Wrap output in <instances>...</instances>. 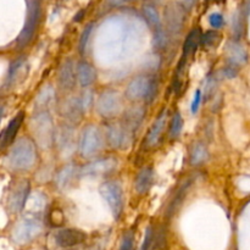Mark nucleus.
Here are the masks:
<instances>
[{
	"mask_svg": "<svg viewBox=\"0 0 250 250\" xmlns=\"http://www.w3.org/2000/svg\"><path fill=\"white\" fill-rule=\"evenodd\" d=\"M37 160V151L33 142L28 138H21L10 150L7 161L10 167L15 170H28Z\"/></svg>",
	"mask_w": 250,
	"mask_h": 250,
	"instance_id": "nucleus-1",
	"label": "nucleus"
},
{
	"mask_svg": "<svg viewBox=\"0 0 250 250\" xmlns=\"http://www.w3.org/2000/svg\"><path fill=\"white\" fill-rule=\"evenodd\" d=\"M158 81L146 76H138L131 81L126 90V95L131 100L153 102L158 94Z\"/></svg>",
	"mask_w": 250,
	"mask_h": 250,
	"instance_id": "nucleus-2",
	"label": "nucleus"
},
{
	"mask_svg": "<svg viewBox=\"0 0 250 250\" xmlns=\"http://www.w3.org/2000/svg\"><path fill=\"white\" fill-rule=\"evenodd\" d=\"M100 194L110 207L115 219H119L124 208V194H122L121 186L114 181L103 183L100 187Z\"/></svg>",
	"mask_w": 250,
	"mask_h": 250,
	"instance_id": "nucleus-3",
	"label": "nucleus"
},
{
	"mask_svg": "<svg viewBox=\"0 0 250 250\" xmlns=\"http://www.w3.org/2000/svg\"><path fill=\"white\" fill-rule=\"evenodd\" d=\"M103 139L99 129L88 126L83 129L80 139V151L83 156H92L102 149Z\"/></svg>",
	"mask_w": 250,
	"mask_h": 250,
	"instance_id": "nucleus-4",
	"label": "nucleus"
},
{
	"mask_svg": "<svg viewBox=\"0 0 250 250\" xmlns=\"http://www.w3.org/2000/svg\"><path fill=\"white\" fill-rule=\"evenodd\" d=\"M42 232L41 221L36 219H24L15 227L12 232V238L16 243L24 244L36 238Z\"/></svg>",
	"mask_w": 250,
	"mask_h": 250,
	"instance_id": "nucleus-5",
	"label": "nucleus"
},
{
	"mask_svg": "<svg viewBox=\"0 0 250 250\" xmlns=\"http://www.w3.org/2000/svg\"><path fill=\"white\" fill-rule=\"evenodd\" d=\"M132 131L126 125H111L107 128V141L114 148L125 149L131 144Z\"/></svg>",
	"mask_w": 250,
	"mask_h": 250,
	"instance_id": "nucleus-6",
	"label": "nucleus"
},
{
	"mask_svg": "<svg viewBox=\"0 0 250 250\" xmlns=\"http://www.w3.org/2000/svg\"><path fill=\"white\" fill-rule=\"evenodd\" d=\"M87 236L84 232L75 229H63L56 232L55 242L60 248H71L78 246L85 241Z\"/></svg>",
	"mask_w": 250,
	"mask_h": 250,
	"instance_id": "nucleus-7",
	"label": "nucleus"
},
{
	"mask_svg": "<svg viewBox=\"0 0 250 250\" xmlns=\"http://www.w3.org/2000/svg\"><path fill=\"white\" fill-rule=\"evenodd\" d=\"M39 15H41V9H39L38 4L34 1L31 2L28 19H27L26 24H24V28L22 29L21 34H20L19 45H26V44L31 41V38L34 34V31H36L37 28V24H38Z\"/></svg>",
	"mask_w": 250,
	"mask_h": 250,
	"instance_id": "nucleus-8",
	"label": "nucleus"
},
{
	"mask_svg": "<svg viewBox=\"0 0 250 250\" xmlns=\"http://www.w3.org/2000/svg\"><path fill=\"white\" fill-rule=\"evenodd\" d=\"M121 107V100L117 93L106 92L99 98L98 102V111L103 116H114L116 112L120 111Z\"/></svg>",
	"mask_w": 250,
	"mask_h": 250,
	"instance_id": "nucleus-9",
	"label": "nucleus"
},
{
	"mask_svg": "<svg viewBox=\"0 0 250 250\" xmlns=\"http://www.w3.org/2000/svg\"><path fill=\"white\" fill-rule=\"evenodd\" d=\"M165 19L168 32L172 34H180L185 21L182 9L178 5H170L165 11Z\"/></svg>",
	"mask_w": 250,
	"mask_h": 250,
	"instance_id": "nucleus-10",
	"label": "nucleus"
},
{
	"mask_svg": "<svg viewBox=\"0 0 250 250\" xmlns=\"http://www.w3.org/2000/svg\"><path fill=\"white\" fill-rule=\"evenodd\" d=\"M116 160L109 158V159H102V160L94 161L88 165L83 166L81 168L80 172L83 176H92V175H105V173L111 172L116 167Z\"/></svg>",
	"mask_w": 250,
	"mask_h": 250,
	"instance_id": "nucleus-11",
	"label": "nucleus"
},
{
	"mask_svg": "<svg viewBox=\"0 0 250 250\" xmlns=\"http://www.w3.org/2000/svg\"><path fill=\"white\" fill-rule=\"evenodd\" d=\"M34 133H36L38 141L43 144L49 143V137L51 136V119L48 114H38V116L33 121Z\"/></svg>",
	"mask_w": 250,
	"mask_h": 250,
	"instance_id": "nucleus-12",
	"label": "nucleus"
},
{
	"mask_svg": "<svg viewBox=\"0 0 250 250\" xmlns=\"http://www.w3.org/2000/svg\"><path fill=\"white\" fill-rule=\"evenodd\" d=\"M29 190H31V187H29L28 182L20 183L19 186L15 187V189L12 190L11 195L9 198L10 208H11L12 211L19 212L21 211L22 208L24 207L27 202V198H28Z\"/></svg>",
	"mask_w": 250,
	"mask_h": 250,
	"instance_id": "nucleus-13",
	"label": "nucleus"
},
{
	"mask_svg": "<svg viewBox=\"0 0 250 250\" xmlns=\"http://www.w3.org/2000/svg\"><path fill=\"white\" fill-rule=\"evenodd\" d=\"M167 112L163 111L160 115H159L158 119L155 120V122L153 124L151 128L149 129L148 136L146 138V143L148 146H155L156 144L160 141L161 136H163V132L165 129L166 125V119H167Z\"/></svg>",
	"mask_w": 250,
	"mask_h": 250,
	"instance_id": "nucleus-14",
	"label": "nucleus"
},
{
	"mask_svg": "<svg viewBox=\"0 0 250 250\" xmlns=\"http://www.w3.org/2000/svg\"><path fill=\"white\" fill-rule=\"evenodd\" d=\"M77 78V72L75 73V67H73L72 61H66L61 65L60 71H59V82L63 89H71L73 88Z\"/></svg>",
	"mask_w": 250,
	"mask_h": 250,
	"instance_id": "nucleus-15",
	"label": "nucleus"
},
{
	"mask_svg": "<svg viewBox=\"0 0 250 250\" xmlns=\"http://www.w3.org/2000/svg\"><path fill=\"white\" fill-rule=\"evenodd\" d=\"M23 119H24V114L21 111L11 120V122L9 124V126L6 127V129H5L4 133H2L1 148H5V146H9V144L14 141V138L16 137V134H17V132H19L20 127H21L22 122H23Z\"/></svg>",
	"mask_w": 250,
	"mask_h": 250,
	"instance_id": "nucleus-16",
	"label": "nucleus"
},
{
	"mask_svg": "<svg viewBox=\"0 0 250 250\" xmlns=\"http://www.w3.org/2000/svg\"><path fill=\"white\" fill-rule=\"evenodd\" d=\"M154 180V171L150 167H144L141 170L136 178V183H134V188L138 194L143 195L150 189L151 185H153Z\"/></svg>",
	"mask_w": 250,
	"mask_h": 250,
	"instance_id": "nucleus-17",
	"label": "nucleus"
},
{
	"mask_svg": "<svg viewBox=\"0 0 250 250\" xmlns=\"http://www.w3.org/2000/svg\"><path fill=\"white\" fill-rule=\"evenodd\" d=\"M77 80L82 87H88L93 84L97 80V72L90 63L81 62L77 66Z\"/></svg>",
	"mask_w": 250,
	"mask_h": 250,
	"instance_id": "nucleus-18",
	"label": "nucleus"
},
{
	"mask_svg": "<svg viewBox=\"0 0 250 250\" xmlns=\"http://www.w3.org/2000/svg\"><path fill=\"white\" fill-rule=\"evenodd\" d=\"M227 54H229V62L234 63V65L239 66V67H241V65L246 63L247 59H248L246 49L242 45H239L238 43H236V42L229 43Z\"/></svg>",
	"mask_w": 250,
	"mask_h": 250,
	"instance_id": "nucleus-19",
	"label": "nucleus"
},
{
	"mask_svg": "<svg viewBox=\"0 0 250 250\" xmlns=\"http://www.w3.org/2000/svg\"><path fill=\"white\" fill-rule=\"evenodd\" d=\"M199 44H202V34H200V31L199 29H192V31L188 33L185 43H183V59L187 60L188 56L192 55V54L197 50Z\"/></svg>",
	"mask_w": 250,
	"mask_h": 250,
	"instance_id": "nucleus-20",
	"label": "nucleus"
},
{
	"mask_svg": "<svg viewBox=\"0 0 250 250\" xmlns=\"http://www.w3.org/2000/svg\"><path fill=\"white\" fill-rule=\"evenodd\" d=\"M83 111V105L81 98H73V99H70L63 106V114L65 116H67L71 121H77V120L81 119Z\"/></svg>",
	"mask_w": 250,
	"mask_h": 250,
	"instance_id": "nucleus-21",
	"label": "nucleus"
},
{
	"mask_svg": "<svg viewBox=\"0 0 250 250\" xmlns=\"http://www.w3.org/2000/svg\"><path fill=\"white\" fill-rule=\"evenodd\" d=\"M76 173H78V170L76 168V166L73 165H67L58 173V177H56V185L59 188H65L72 182L73 177L76 176Z\"/></svg>",
	"mask_w": 250,
	"mask_h": 250,
	"instance_id": "nucleus-22",
	"label": "nucleus"
},
{
	"mask_svg": "<svg viewBox=\"0 0 250 250\" xmlns=\"http://www.w3.org/2000/svg\"><path fill=\"white\" fill-rule=\"evenodd\" d=\"M143 15L146 17V21L148 22L151 28L155 29V31L161 28V20L155 7L151 6V5H146L143 7Z\"/></svg>",
	"mask_w": 250,
	"mask_h": 250,
	"instance_id": "nucleus-23",
	"label": "nucleus"
},
{
	"mask_svg": "<svg viewBox=\"0 0 250 250\" xmlns=\"http://www.w3.org/2000/svg\"><path fill=\"white\" fill-rule=\"evenodd\" d=\"M208 149L203 144L198 143L193 146L190 151V164L192 165H202L208 159Z\"/></svg>",
	"mask_w": 250,
	"mask_h": 250,
	"instance_id": "nucleus-24",
	"label": "nucleus"
},
{
	"mask_svg": "<svg viewBox=\"0 0 250 250\" xmlns=\"http://www.w3.org/2000/svg\"><path fill=\"white\" fill-rule=\"evenodd\" d=\"M143 119V110L141 109H133L126 115V119H125V125L131 129L132 132L139 126V124L142 122Z\"/></svg>",
	"mask_w": 250,
	"mask_h": 250,
	"instance_id": "nucleus-25",
	"label": "nucleus"
},
{
	"mask_svg": "<svg viewBox=\"0 0 250 250\" xmlns=\"http://www.w3.org/2000/svg\"><path fill=\"white\" fill-rule=\"evenodd\" d=\"M183 128V120L182 116L180 115V112H176L173 115L172 120H171V125H170V137L172 139L177 138L178 136L181 134Z\"/></svg>",
	"mask_w": 250,
	"mask_h": 250,
	"instance_id": "nucleus-26",
	"label": "nucleus"
},
{
	"mask_svg": "<svg viewBox=\"0 0 250 250\" xmlns=\"http://www.w3.org/2000/svg\"><path fill=\"white\" fill-rule=\"evenodd\" d=\"M189 186H190V181H188V182H186L185 185H183L182 187L178 189V192L176 193V195H175V199L171 202L170 208H168V211H173V210H175L176 208L181 204V202L183 200V198L187 195V190H188V188H189Z\"/></svg>",
	"mask_w": 250,
	"mask_h": 250,
	"instance_id": "nucleus-27",
	"label": "nucleus"
},
{
	"mask_svg": "<svg viewBox=\"0 0 250 250\" xmlns=\"http://www.w3.org/2000/svg\"><path fill=\"white\" fill-rule=\"evenodd\" d=\"M220 39V34L216 31H208L207 33L202 36V45L210 48V46H214L217 43V41Z\"/></svg>",
	"mask_w": 250,
	"mask_h": 250,
	"instance_id": "nucleus-28",
	"label": "nucleus"
},
{
	"mask_svg": "<svg viewBox=\"0 0 250 250\" xmlns=\"http://www.w3.org/2000/svg\"><path fill=\"white\" fill-rule=\"evenodd\" d=\"M93 31V24H89V26H87L84 28V31L82 32V36H81L80 38V51L81 53H84V49L85 46L88 45V41H89V37H90V33H92Z\"/></svg>",
	"mask_w": 250,
	"mask_h": 250,
	"instance_id": "nucleus-29",
	"label": "nucleus"
},
{
	"mask_svg": "<svg viewBox=\"0 0 250 250\" xmlns=\"http://www.w3.org/2000/svg\"><path fill=\"white\" fill-rule=\"evenodd\" d=\"M54 98V92L50 87L45 88V89L42 90L41 94L38 95V104H41V106L46 105L48 103H50V100Z\"/></svg>",
	"mask_w": 250,
	"mask_h": 250,
	"instance_id": "nucleus-30",
	"label": "nucleus"
},
{
	"mask_svg": "<svg viewBox=\"0 0 250 250\" xmlns=\"http://www.w3.org/2000/svg\"><path fill=\"white\" fill-rule=\"evenodd\" d=\"M209 23H210V26L212 27V28H215V29L221 28V27L224 26V23H225L224 16H222L221 14H219V12H214V14L210 15Z\"/></svg>",
	"mask_w": 250,
	"mask_h": 250,
	"instance_id": "nucleus-31",
	"label": "nucleus"
},
{
	"mask_svg": "<svg viewBox=\"0 0 250 250\" xmlns=\"http://www.w3.org/2000/svg\"><path fill=\"white\" fill-rule=\"evenodd\" d=\"M120 250H133V234L131 232H127L124 236Z\"/></svg>",
	"mask_w": 250,
	"mask_h": 250,
	"instance_id": "nucleus-32",
	"label": "nucleus"
},
{
	"mask_svg": "<svg viewBox=\"0 0 250 250\" xmlns=\"http://www.w3.org/2000/svg\"><path fill=\"white\" fill-rule=\"evenodd\" d=\"M151 242H153V229L150 226L146 229V236H144L143 244H142L141 250H149L150 249Z\"/></svg>",
	"mask_w": 250,
	"mask_h": 250,
	"instance_id": "nucleus-33",
	"label": "nucleus"
},
{
	"mask_svg": "<svg viewBox=\"0 0 250 250\" xmlns=\"http://www.w3.org/2000/svg\"><path fill=\"white\" fill-rule=\"evenodd\" d=\"M238 71H239V66L229 62V65L224 68V75L226 76L227 78H234L237 75H238Z\"/></svg>",
	"mask_w": 250,
	"mask_h": 250,
	"instance_id": "nucleus-34",
	"label": "nucleus"
},
{
	"mask_svg": "<svg viewBox=\"0 0 250 250\" xmlns=\"http://www.w3.org/2000/svg\"><path fill=\"white\" fill-rule=\"evenodd\" d=\"M200 103H202V92L198 89L197 92H195L194 99H193V102H192V112L193 114H195V112L198 111Z\"/></svg>",
	"mask_w": 250,
	"mask_h": 250,
	"instance_id": "nucleus-35",
	"label": "nucleus"
},
{
	"mask_svg": "<svg viewBox=\"0 0 250 250\" xmlns=\"http://www.w3.org/2000/svg\"><path fill=\"white\" fill-rule=\"evenodd\" d=\"M112 5H119V4H124V2L129 1V0H109Z\"/></svg>",
	"mask_w": 250,
	"mask_h": 250,
	"instance_id": "nucleus-36",
	"label": "nucleus"
},
{
	"mask_svg": "<svg viewBox=\"0 0 250 250\" xmlns=\"http://www.w3.org/2000/svg\"><path fill=\"white\" fill-rule=\"evenodd\" d=\"M83 15H84V11H80V14L76 15L75 21H76V22H77V21H81V20L83 19Z\"/></svg>",
	"mask_w": 250,
	"mask_h": 250,
	"instance_id": "nucleus-37",
	"label": "nucleus"
}]
</instances>
